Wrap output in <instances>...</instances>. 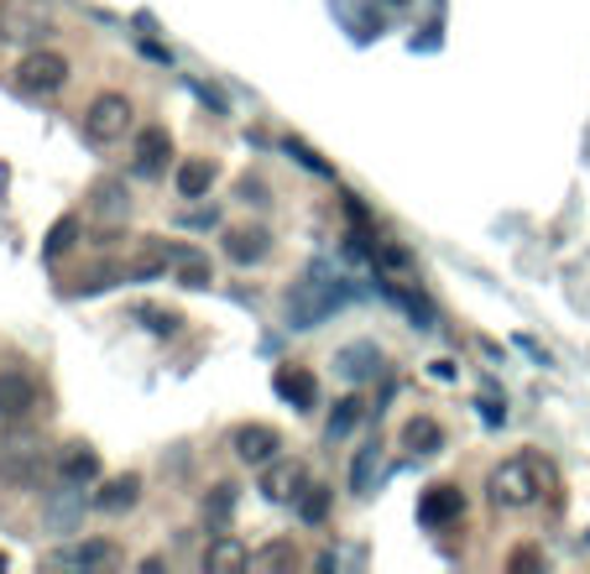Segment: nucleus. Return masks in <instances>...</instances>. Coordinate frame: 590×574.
<instances>
[{"instance_id": "obj_21", "label": "nucleus", "mask_w": 590, "mask_h": 574, "mask_svg": "<svg viewBox=\"0 0 590 574\" xmlns=\"http://www.w3.org/2000/svg\"><path fill=\"white\" fill-rule=\"evenodd\" d=\"M95 198H99V204H95L99 215H120V209H126V204H120V198H126V183H120V178H105L95 188Z\"/></svg>"}, {"instance_id": "obj_15", "label": "nucleus", "mask_w": 590, "mask_h": 574, "mask_svg": "<svg viewBox=\"0 0 590 574\" xmlns=\"http://www.w3.org/2000/svg\"><path fill=\"white\" fill-rule=\"evenodd\" d=\"M95 476H99L95 450H89V444H68V450H63V480H74V486H79V480H95Z\"/></svg>"}, {"instance_id": "obj_24", "label": "nucleus", "mask_w": 590, "mask_h": 574, "mask_svg": "<svg viewBox=\"0 0 590 574\" xmlns=\"http://www.w3.org/2000/svg\"><path fill=\"white\" fill-rule=\"evenodd\" d=\"M340 413H330V438H340V434H351V423L361 418V402H335Z\"/></svg>"}, {"instance_id": "obj_11", "label": "nucleus", "mask_w": 590, "mask_h": 574, "mask_svg": "<svg viewBox=\"0 0 590 574\" xmlns=\"http://www.w3.org/2000/svg\"><path fill=\"white\" fill-rule=\"evenodd\" d=\"M277 392L288 397V402H298V408H314L319 402V387L303 366H282V371H277Z\"/></svg>"}, {"instance_id": "obj_20", "label": "nucleus", "mask_w": 590, "mask_h": 574, "mask_svg": "<svg viewBox=\"0 0 590 574\" xmlns=\"http://www.w3.org/2000/svg\"><path fill=\"white\" fill-rule=\"evenodd\" d=\"M110 559H116L110 543H79V549H63L58 564H110Z\"/></svg>"}, {"instance_id": "obj_2", "label": "nucleus", "mask_w": 590, "mask_h": 574, "mask_svg": "<svg viewBox=\"0 0 590 574\" xmlns=\"http://www.w3.org/2000/svg\"><path fill=\"white\" fill-rule=\"evenodd\" d=\"M131 120H137V105L110 89V95H95V99H89V110H84V137L105 147V141H120V137H126V131H131Z\"/></svg>"}, {"instance_id": "obj_13", "label": "nucleus", "mask_w": 590, "mask_h": 574, "mask_svg": "<svg viewBox=\"0 0 590 574\" xmlns=\"http://www.w3.org/2000/svg\"><path fill=\"white\" fill-rule=\"evenodd\" d=\"M168 152H173V141H168V131H162V126H147V131L137 137V162H141V173H158Z\"/></svg>"}, {"instance_id": "obj_3", "label": "nucleus", "mask_w": 590, "mask_h": 574, "mask_svg": "<svg viewBox=\"0 0 590 574\" xmlns=\"http://www.w3.org/2000/svg\"><path fill=\"white\" fill-rule=\"evenodd\" d=\"M68 74H74V68H68V58H63V53H53V47H42V53H26V58H21V68H17V89L21 95H58L63 84H68Z\"/></svg>"}, {"instance_id": "obj_6", "label": "nucleus", "mask_w": 590, "mask_h": 574, "mask_svg": "<svg viewBox=\"0 0 590 574\" xmlns=\"http://www.w3.org/2000/svg\"><path fill=\"white\" fill-rule=\"evenodd\" d=\"M37 408V381L26 371H0V423H21Z\"/></svg>"}, {"instance_id": "obj_12", "label": "nucleus", "mask_w": 590, "mask_h": 574, "mask_svg": "<svg viewBox=\"0 0 590 574\" xmlns=\"http://www.w3.org/2000/svg\"><path fill=\"white\" fill-rule=\"evenodd\" d=\"M137 496H141V476H116V480H105L95 507L99 512H126V507H137Z\"/></svg>"}, {"instance_id": "obj_23", "label": "nucleus", "mask_w": 590, "mask_h": 574, "mask_svg": "<svg viewBox=\"0 0 590 574\" xmlns=\"http://www.w3.org/2000/svg\"><path fill=\"white\" fill-rule=\"evenodd\" d=\"M74 230H79V219H58V225H53V236H47V257L68 251V246H74Z\"/></svg>"}, {"instance_id": "obj_18", "label": "nucleus", "mask_w": 590, "mask_h": 574, "mask_svg": "<svg viewBox=\"0 0 590 574\" xmlns=\"http://www.w3.org/2000/svg\"><path fill=\"white\" fill-rule=\"evenodd\" d=\"M178 282H183V288H210V282H215V267L189 246V257H178Z\"/></svg>"}, {"instance_id": "obj_5", "label": "nucleus", "mask_w": 590, "mask_h": 574, "mask_svg": "<svg viewBox=\"0 0 590 574\" xmlns=\"http://www.w3.org/2000/svg\"><path fill=\"white\" fill-rule=\"evenodd\" d=\"M460 517H465V496H460V486H450V480H444V486H429L423 501H418V522L433 528V533L450 528V522H460Z\"/></svg>"}, {"instance_id": "obj_1", "label": "nucleus", "mask_w": 590, "mask_h": 574, "mask_svg": "<svg viewBox=\"0 0 590 574\" xmlns=\"http://www.w3.org/2000/svg\"><path fill=\"white\" fill-rule=\"evenodd\" d=\"M492 501L496 507H507V512H523V507H533L538 496H544V465L533 455H512V459H502L492 470Z\"/></svg>"}, {"instance_id": "obj_14", "label": "nucleus", "mask_w": 590, "mask_h": 574, "mask_svg": "<svg viewBox=\"0 0 590 574\" xmlns=\"http://www.w3.org/2000/svg\"><path fill=\"white\" fill-rule=\"evenodd\" d=\"M340 371H345L351 381L376 377V371H382V356H376V345H345V350H340Z\"/></svg>"}, {"instance_id": "obj_7", "label": "nucleus", "mask_w": 590, "mask_h": 574, "mask_svg": "<svg viewBox=\"0 0 590 574\" xmlns=\"http://www.w3.org/2000/svg\"><path fill=\"white\" fill-rule=\"evenodd\" d=\"M261 491H267V501H282V507L298 501V496H303V465H293V459H272Z\"/></svg>"}, {"instance_id": "obj_4", "label": "nucleus", "mask_w": 590, "mask_h": 574, "mask_svg": "<svg viewBox=\"0 0 590 574\" xmlns=\"http://www.w3.org/2000/svg\"><path fill=\"white\" fill-rule=\"evenodd\" d=\"M230 450H236L240 465L267 470V465L277 459V450H282V434H277V429H267V423H240L236 434H230Z\"/></svg>"}, {"instance_id": "obj_17", "label": "nucleus", "mask_w": 590, "mask_h": 574, "mask_svg": "<svg viewBox=\"0 0 590 574\" xmlns=\"http://www.w3.org/2000/svg\"><path fill=\"white\" fill-rule=\"evenodd\" d=\"M382 470V450L376 444H366L361 455H355V465H351V491L355 496H372V476Z\"/></svg>"}, {"instance_id": "obj_22", "label": "nucleus", "mask_w": 590, "mask_h": 574, "mask_svg": "<svg viewBox=\"0 0 590 574\" xmlns=\"http://www.w3.org/2000/svg\"><path fill=\"white\" fill-rule=\"evenodd\" d=\"M256 570H277V564H298V549L293 543H267L261 554H251Z\"/></svg>"}, {"instance_id": "obj_8", "label": "nucleus", "mask_w": 590, "mask_h": 574, "mask_svg": "<svg viewBox=\"0 0 590 574\" xmlns=\"http://www.w3.org/2000/svg\"><path fill=\"white\" fill-rule=\"evenodd\" d=\"M173 188L183 198H204L210 188H215V162L210 158H183L173 173Z\"/></svg>"}, {"instance_id": "obj_9", "label": "nucleus", "mask_w": 590, "mask_h": 574, "mask_svg": "<svg viewBox=\"0 0 590 574\" xmlns=\"http://www.w3.org/2000/svg\"><path fill=\"white\" fill-rule=\"evenodd\" d=\"M267 251H272V236H267L261 225H240V230L225 236V257L240 261V267H246V261H261Z\"/></svg>"}, {"instance_id": "obj_10", "label": "nucleus", "mask_w": 590, "mask_h": 574, "mask_svg": "<svg viewBox=\"0 0 590 574\" xmlns=\"http://www.w3.org/2000/svg\"><path fill=\"white\" fill-rule=\"evenodd\" d=\"M246 564H251V549L230 533H219L210 543V554H204V570H246Z\"/></svg>"}, {"instance_id": "obj_19", "label": "nucleus", "mask_w": 590, "mask_h": 574, "mask_svg": "<svg viewBox=\"0 0 590 574\" xmlns=\"http://www.w3.org/2000/svg\"><path fill=\"white\" fill-rule=\"evenodd\" d=\"M330 486H303V496H298V512H303V522H324L330 517Z\"/></svg>"}, {"instance_id": "obj_16", "label": "nucleus", "mask_w": 590, "mask_h": 574, "mask_svg": "<svg viewBox=\"0 0 590 574\" xmlns=\"http://www.w3.org/2000/svg\"><path fill=\"white\" fill-rule=\"evenodd\" d=\"M403 444H408V450H418V455H433V450L444 444V429H439L433 418H414V423L403 429Z\"/></svg>"}, {"instance_id": "obj_25", "label": "nucleus", "mask_w": 590, "mask_h": 574, "mask_svg": "<svg viewBox=\"0 0 590 574\" xmlns=\"http://www.w3.org/2000/svg\"><path fill=\"white\" fill-rule=\"evenodd\" d=\"M0 570H6V554H0Z\"/></svg>"}]
</instances>
